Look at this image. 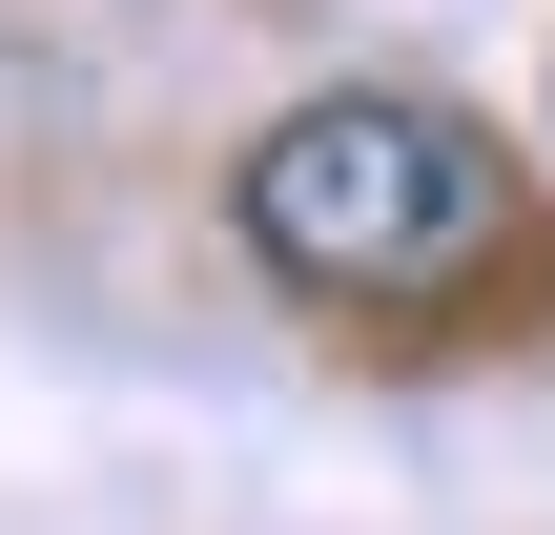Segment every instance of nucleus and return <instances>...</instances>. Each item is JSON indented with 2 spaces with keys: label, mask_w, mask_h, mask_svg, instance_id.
<instances>
[{
  "label": "nucleus",
  "mask_w": 555,
  "mask_h": 535,
  "mask_svg": "<svg viewBox=\"0 0 555 535\" xmlns=\"http://www.w3.org/2000/svg\"><path fill=\"white\" fill-rule=\"evenodd\" d=\"M227 227L268 289L309 309H371V330H433V309H515L535 289V165L433 103V82H330L288 103L247 165H227Z\"/></svg>",
  "instance_id": "f257e3e1"
}]
</instances>
